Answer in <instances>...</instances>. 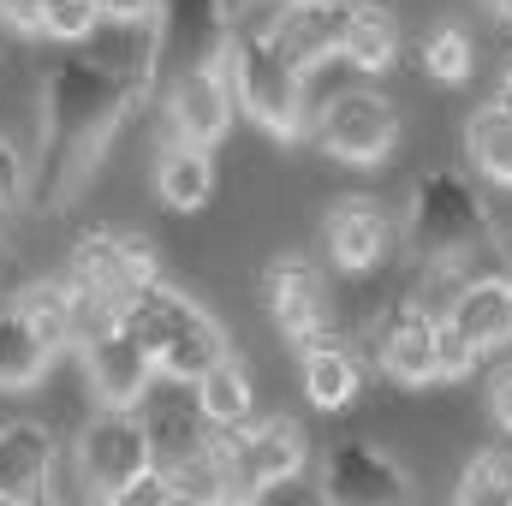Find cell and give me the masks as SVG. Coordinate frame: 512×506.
<instances>
[{
  "label": "cell",
  "instance_id": "obj_1",
  "mask_svg": "<svg viewBox=\"0 0 512 506\" xmlns=\"http://www.w3.org/2000/svg\"><path fill=\"white\" fill-rule=\"evenodd\" d=\"M155 90L149 78V24H120L114 48H90V54H66L60 66L42 72V96H36V203L42 209H66L84 197V185L96 179V167L108 161L114 137L126 120L143 108V96Z\"/></svg>",
  "mask_w": 512,
  "mask_h": 506
},
{
  "label": "cell",
  "instance_id": "obj_2",
  "mask_svg": "<svg viewBox=\"0 0 512 506\" xmlns=\"http://www.w3.org/2000/svg\"><path fill=\"white\" fill-rule=\"evenodd\" d=\"M227 84L239 114L280 143H298L310 131V102H304V66L268 36V30H233L227 42Z\"/></svg>",
  "mask_w": 512,
  "mask_h": 506
},
{
  "label": "cell",
  "instance_id": "obj_3",
  "mask_svg": "<svg viewBox=\"0 0 512 506\" xmlns=\"http://www.w3.org/2000/svg\"><path fill=\"white\" fill-rule=\"evenodd\" d=\"M126 316H131V328L143 334L155 370L167 381H179V387H197V376H203L215 358L233 352L227 334H221V322H215L197 298H185L179 286H167V280H149V286L126 304Z\"/></svg>",
  "mask_w": 512,
  "mask_h": 506
},
{
  "label": "cell",
  "instance_id": "obj_4",
  "mask_svg": "<svg viewBox=\"0 0 512 506\" xmlns=\"http://www.w3.org/2000/svg\"><path fill=\"white\" fill-rule=\"evenodd\" d=\"M405 245L423 268L435 274H453L465 268L471 256L489 245V215L471 191V179L459 173H423L417 191H411V215H405Z\"/></svg>",
  "mask_w": 512,
  "mask_h": 506
},
{
  "label": "cell",
  "instance_id": "obj_5",
  "mask_svg": "<svg viewBox=\"0 0 512 506\" xmlns=\"http://www.w3.org/2000/svg\"><path fill=\"white\" fill-rule=\"evenodd\" d=\"M227 42H233V12L227 0H161V12L149 18V78L167 96L179 78L227 66Z\"/></svg>",
  "mask_w": 512,
  "mask_h": 506
},
{
  "label": "cell",
  "instance_id": "obj_6",
  "mask_svg": "<svg viewBox=\"0 0 512 506\" xmlns=\"http://www.w3.org/2000/svg\"><path fill=\"white\" fill-rule=\"evenodd\" d=\"M149 471L155 459H149L143 417L131 405H102L78 435V489L90 501H126L143 489Z\"/></svg>",
  "mask_w": 512,
  "mask_h": 506
},
{
  "label": "cell",
  "instance_id": "obj_7",
  "mask_svg": "<svg viewBox=\"0 0 512 506\" xmlns=\"http://www.w3.org/2000/svg\"><path fill=\"white\" fill-rule=\"evenodd\" d=\"M310 137L334 161H346V167H376L399 143V114H393V102H387L382 90L358 84V90H340V96L322 102V114L310 120Z\"/></svg>",
  "mask_w": 512,
  "mask_h": 506
},
{
  "label": "cell",
  "instance_id": "obj_8",
  "mask_svg": "<svg viewBox=\"0 0 512 506\" xmlns=\"http://www.w3.org/2000/svg\"><path fill=\"white\" fill-rule=\"evenodd\" d=\"M221 459H227V483L233 495H268L274 483L298 477L310 459V441L292 417H262V423H239L221 435Z\"/></svg>",
  "mask_w": 512,
  "mask_h": 506
},
{
  "label": "cell",
  "instance_id": "obj_9",
  "mask_svg": "<svg viewBox=\"0 0 512 506\" xmlns=\"http://www.w3.org/2000/svg\"><path fill=\"white\" fill-rule=\"evenodd\" d=\"M66 268H72L96 298H108V304H120V310H126L149 280H161V256L149 251V239L114 233V227H84V233L72 239V251H66Z\"/></svg>",
  "mask_w": 512,
  "mask_h": 506
},
{
  "label": "cell",
  "instance_id": "obj_10",
  "mask_svg": "<svg viewBox=\"0 0 512 506\" xmlns=\"http://www.w3.org/2000/svg\"><path fill=\"white\" fill-rule=\"evenodd\" d=\"M78 358H84V376H90L102 405H137L149 393V381H155V358H149V346L131 328L126 310L108 316L102 328H90L84 346H78Z\"/></svg>",
  "mask_w": 512,
  "mask_h": 506
},
{
  "label": "cell",
  "instance_id": "obj_11",
  "mask_svg": "<svg viewBox=\"0 0 512 506\" xmlns=\"http://www.w3.org/2000/svg\"><path fill=\"white\" fill-rule=\"evenodd\" d=\"M322 501L334 506H393L411 501V477L387 459L382 447L370 441H334L328 459H322V477H316Z\"/></svg>",
  "mask_w": 512,
  "mask_h": 506
},
{
  "label": "cell",
  "instance_id": "obj_12",
  "mask_svg": "<svg viewBox=\"0 0 512 506\" xmlns=\"http://www.w3.org/2000/svg\"><path fill=\"white\" fill-rule=\"evenodd\" d=\"M262 304H268L274 328H280L292 346L328 334V286H322V274H316L310 256H298V251L274 256V262L262 268Z\"/></svg>",
  "mask_w": 512,
  "mask_h": 506
},
{
  "label": "cell",
  "instance_id": "obj_13",
  "mask_svg": "<svg viewBox=\"0 0 512 506\" xmlns=\"http://www.w3.org/2000/svg\"><path fill=\"white\" fill-rule=\"evenodd\" d=\"M322 245H328L340 274H370L393 251V215H387V203L370 197V191L334 197L328 203V221H322Z\"/></svg>",
  "mask_w": 512,
  "mask_h": 506
},
{
  "label": "cell",
  "instance_id": "obj_14",
  "mask_svg": "<svg viewBox=\"0 0 512 506\" xmlns=\"http://www.w3.org/2000/svg\"><path fill=\"white\" fill-rule=\"evenodd\" d=\"M376 364L399 387L435 381V310H423L417 298L387 304L382 322H376Z\"/></svg>",
  "mask_w": 512,
  "mask_h": 506
},
{
  "label": "cell",
  "instance_id": "obj_15",
  "mask_svg": "<svg viewBox=\"0 0 512 506\" xmlns=\"http://www.w3.org/2000/svg\"><path fill=\"white\" fill-rule=\"evenodd\" d=\"M239 102H233V84H227V66H209V72H191L167 90V126L173 137L197 143V149H215L227 126H233Z\"/></svg>",
  "mask_w": 512,
  "mask_h": 506
},
{
  "label": "cell",
  "instance_id": "obj_16",
  "mask_svg": "<svg viewBox=\"0 0 512 506\" xmlns=\"http://www.w3.org/2000/svg\"><path fill=\"white\" fill-rule=\"evenodd\" d=\"M346 18H352V0H280L268 36L310 72V66H322V60H340Z\"/></svg>",
  "mask_w": 512,
  "mask_h": 506
},
{
  "label": "cell",
  "instance_id": "obj_17",
  "mask_svg": "<svg viewBox=\"0 0 512 506\" xmlns=\"http://www.w3.org/2000/svg\"><path fill=\"white\" fill-rule=\"evenodd\" d=\"M143 435H149L155 471H173L185 459H209L221 447V429L209 423V411L197 399H179V393H167V399H155L143 411Z\"/></svg>",
  "mask_w": 512,
  "mask_h": 506
},
{
  "label": "cell",
  "instance_id": "obj_18",
  "mask_svg": "<svg viewBox=\"0 0 512 506\" xmlns=\"http://www.w3.org/2000/svg\"><path fill=\"white\" fill-rule=\"evenodd\" d=\"M54 435L42 423H0V501H48Z\"/></svg>",
  "mask_w": 512,
  "mask_h": 506
},
{
  "label": "cell",
  "instance_id": "obj_19",
  "mask_svg": "<svg viewBox=\"0 0 512 506\" xmlns=\"http://www.w3.org/2000/svg\"><path fill=\"white\" fill-rule=\"evenodd\" d=\"M447 316L459 322V334H465L477 352H501L512 340V280L507 274H477V280H465Z\"/></svg>",
  "mask_w": 512,
  "mask_h": 506
},
{
  "label": "cell",
  "instance_id": "obj_20",
  "mask_svg": "<svg viewBox=\"0 0 512 506\" xmlns=\"http://www.w3.org/2000/svg\"><path fill=\"white\" fill-rule=\"evenodd\" d=\"M155 191H161L167 209H185V215L203 209L215 197V149H197L185 137L161 143L155 149Z\"/></svg>",
  "mask_w": 512,
  "mask_h": 506
},
{
  "label": "cell",
  "instance_id": "obj_21",
  "mask_svg": "<svg viewBox=\"0 0 512 506\" xmlns=\"http://www.w3.org/2000/svg\"><path fill=\"white\" fill-rule=\"evenodd\" d=\"M54 358H60L54 340H48L18 304H6V310H0V393H18V387L42 381Z\"/></svg>",
  "mask_w": 512,
  "mask_h": 506
},
{
  "label": "cell",
  "instance_id": "obj_22",
  "mask_svg": "<svg viewBox=\"0 0 512 506\" xmlns=\"http://www.w3.org/2000/svg\"><path fill=\"white\" fill-rule=\"evenodd\" d=\"M298 376H304V399H310L316 411H340V405L358 399V364H352V352L334 346L328 334H316V340L298 346Z\"/></svg>",
  "mask_w": 512,
  "mask_h": 506
},
{
  "label": "cell",
  "instance_id": "obj_23",
  "mask_svg": "<svg viewBox=\"0 0 512 506\" xmlns=\"http://www.w3.org/2000/svg\"><path fill=\"white\" fill-rule=\"evenodd\" d=\"M197 405L209 411V423L227 435V429H239V423H251L256 417V393H251V376H245V364L227 352V358H215L203 376H197Z\"/></svg>",
  "mask_w": 512,
  "mask_h": 506
},
{
  "label": "cell",
  "instance_id": "obj_24",
  "mask_svg": "<svg viewBox=\"0 0 512 506\" xmlns=\"http://www.w3.org/2000/svg\"><path fill=\"white\" fill-rule=\"evenodd\" d=\"M399 54V24L393 12L376 0H352V18H346V42H340V60H352L358 72H387Z\"/></svg>",
  "mask_w": 512,
  "mask_h": 506
},
{
  "label": "cell",
  "instance_id": "obj_25",
  "mask_svg": "<svg viewBox=\"0 0 512 506\" xmlns=\"http://www.w3.org/2000/svg\"><path fill=\"white\" fill-rule=\"evenodd\" d=\"M465 155L489 185H512V108L507 102H483L465 126Z\"/></svg>",
  "mask_w": 512,
  "mask_h": 506
},
{
  "label": "cell",
  "instance_id": "obj_26",
  "mask_svg": "<svg viewBox=\"0 0 512 506\" xmlns=\"http://www.w3.org/2000/svg\"><path fill=\"white\" fill-rule=\"evenodd\" d=\"M453 495H459V506H512V453L507 447L471 453Z\"/></svg>",
  "mask_w": 512,
  "mask_h": 506
},
{
  "label": "cell",
  "instance_id": "obj_27",
  "mask_svg": "<svg viewBox=\"0 0 512 506\" xmlns=\"http://www.w3.org/2000/svg\"><path fill=\"white\" fill-rule=\"evenodd\" d=\"M423 72L435 78V84H465L471 78V36L459 30V24H435L429 36H423Z\"/></svg>",
  "mask_w": 512,
  "mask_h": 506
},
{
  "label": "cell",
  "instance_id": "obj_28",
  "mask_svg": "<svg viewBox=\"0 0 512 506\" xmlns=\"http://www.w3.org/2000/svg\"><path fill=\"white\" fill-rule=\"evenodd\" d=\"M102 24V0H42L36 12V36H54V42H84L96 36Z\"/></svg>",
  "mask_w": 512,
  "mask_h": 506
},
{
  "label": "cell",
  "instance_id": "obj_29",
  "mask_svg": "<svg viewBox=\"0 0 512 506\" xmlns=\"http://www.w3.org/2000/svg\"><path fill=\"white\" fill-rule=\"evenodd\" d=\"M477 346L459 334V322L447 316V310H435V381H465L477 370Z\"/></svg>",
  "mask_w": 512,
  "mask_h": 506
},
{
  "label": "cell",
  "instance_id": "obj_30",
  "mask_svg": "<svg viewBox=\"0 0 512 506\" xmlns=\"http://www.w3.org/2000/svg\"><path fill=\"white\" fill-rule=\"evenodd\" d=\"M24 197H30V167H24V161H18V149L0 137V215H6V209H18Z\"/></svg>",
  "mask_w": 512,
  "mask_h": 506
},
{
  "label": "cell",
  "instance_id": "obj_31",
  "mask_svg": "<svg viewBox=\"0 0 512 506\" xmlns=\"http://www.w3.org/2000/svg\"><path fill=\"white\" fill-rule=\"evenodd\" d=\"M489 417H495V429L512 435V364L495 370V381H489Z\"/></svg>",
  "mask_w": 512,
  "mask_h": 506
},
{
  "label": "cell",
  "instance_id": "obj_32",
  "mask_svg": "<svg viewBox=\"0 0 512 506\" xmlns=\"http://www.w3.org/2000/svg\"><path fill=\"white\" fill-rule=\"evenodd\" d=\"M161 12V0H102V18H114V24H149Z\"/></svg>",
  "mask_w": 512,
  "mask_h": 506
},
{
  "label": "cell",
  "instance_id": "obj_33",
  "mask_svg": "<svg viewBox=\"0 0 512 506\" xmlns=\"http://www.w3.org/2000/svg\"><path fill=\"white\" fill-rule=\"evenodd\" d=\"M36 12H42V0H0V18L18 30H36Z\"/></svg>",
  "mask_w": 512,
  "mask_h": 506
},
{
  "label": "cell",
  "instance_id": "obj_34",
  "mask_svg": "<svg viewBox=\"0 0 512 506\" xmlns=\"http://www.w3.org/2000/svg\"><path fill=\"white\" fill-rule=\"evenodd\" d=\"M495 102H507L512 108V60H507V72H501V84H495Z\"/></svg>",
  "mask_w": 512,
  "mask_h": 506
},
{
  "label": "cell",
  "instance_id": "obj_35",
  "mask_svg": "<svg viewBox=\"0 0 512 506\" xmlns=\"http://www.w3.org/2000/svg\"><path fill=\"white\" fill-rule=\"evenodd\" d=\"M483 6H489V12H507V18H512V0H483Z\"/></svg>",
  "mask_w": 512,
  "mask_h": 506
},
{
  "label": "cell",
  "instance_id": "obj_36",
  "mask_svg": "<svg viewBox=\"0 0 512 506\" xmlns=\"http://www.w3.org/2000/svg\"><path fill=\"white\" fill-rule=\"evenodd\" d=\"M0 268H6V239H0Z\"/></svg>",
  "mask_w": 512,
  "mask_h": 506
},
{
  "label": "cell",
  "instance_id": "obj_37",
  "mask_svg": "<svg viewBox=\"0 0 512 506\" xmlns=\"http://www.w3.org/2000/svg\"><path fill=\"white\" fill-rule=\"evenodd\" d=\"M507 280H512V274H507Z\"/></svg>",
  "mask_w": 512,
  "mask_h": 506
}]
</instances>
